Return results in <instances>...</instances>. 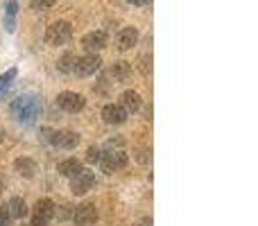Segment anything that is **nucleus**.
I'll use <instances>...</instances> for the list:
<instances>
[{"label":"nucleus","instance_id":"nucleus-1","mask_svg":"<svg viewBox=\"0 0 258 226\" xmlns=\"http://www.w3.org/2000/svg\"><path fill=\"white\" fill-rule=\"evenodd\" d=\"M9 111H12V115L16 118V122L30 124L41 115V100L36 98L34 93L18 95V98L12 102V109H9Z\"/></svg>","mask_w":258,"mask_h":226},{"label":"nucleus","instance_id":"nucleus-2","mask_svg":"<svg viewBox=\"0 0 258 226\" xmlns=\"http://www.w3.org/2000/svg\"><path fill=\"white\" fill-rule=\"evenodd\" d=\"M71 36H73L71 23L68 21H54L52 25H48V30H45V43L59 48V45H66L68 41H71Z\"/></svg>","mask_w":258,"mask_h":226},{"label":"nucleus","instance_id":"nucleus-3","mask_svg":"<svg viewBox=\"0 0 258 226\" xmlns=\"http://www.w3.org/2000/svg\"><path fill=\"white\" fill-rule=\"evenodd\" d=\"M102 68V59L98 54H84V57H75V66H73V72L77 77H91Z\"/></svg>","mask_w":258,"mask_h":226},{"label":"nucleus","instance_id":"nucleus-4","mask_svg":"<svg viewBox=\"0 0 258 226\" xmlns=\"http://www.w3.org/2000/svg\"><path fill=\"white\" fill-rule=\"evenodd\" d=\"M100 163H102V172L104 174H113V172H120V170L127 168L129 156L125 154V152H120V149H113V152H107V154L100 159Z\"/></svg>","mask_w":258,"mask_h":226},{"label":"nucleus","instance_id":"nucleus-5","mask_svg":"<svg viewBox=\"0 0 258 226\" xmlns=\"http://www.w3.org/2000/svg\"><path fill=\"white\" fill-rule=\"evenodd\" d=\"M57 107L63 109L66 113H77L86 107V100L84 95L80 93H73V91H63V93L57 95Z\"/></svg>","mask_w":258,"mask_h":226},{"label":"nucleus","instance_id":"nucleus-6","mask_svg":"<svg viewBox=\"0 0 258 226\" xmlns=\"http://www.w3.org/2000/svg\"><path fill=\"white\" fill-rule=\"evenodd\" d=\"M95 188V174L89 172V170H82L75 177H71V190L73 195H86Z\"/></svg>","mask_w":258,"mask_h":226},{"label":"nucleus","instance_id":"nucleus-7","mask_svg":"<svg viewBox=\"0 0 258 226\" xmlns=\"http://www.w3.org/2000/svg\"><path fill=\"white\" fill-rule=\"evenodd\" d=\"M48 142L61 147V149H75L80 145V133L71 131V129H61V131H50Z\"/></svg>","mask_w":258,"mask_h":226},{"label":"nucleus","instance_id":"nucleus-8","mask_svg":"<svg viewBox=\"0 0 258 226\" xmlns=\"http://www.w3.org/2000/svg\"><path fill=\"white\" fill-rule=\"evenodd\" d=\"M107 41H109L107 32L95 30V32H89V34L82 36V48H84L89 54H95V52H100V50L107 48Z\"/></svg>","mask_w":258,"mask_h":226},{"label":"nucleus","instance_id":"nucleus-9","mask_svg":"<svg viewBox=\"0 0 258 226\" xmlns=\"http://www.w3.org/2000/svg\"><path fill=\"white\" fill-rule=\"evenodd\" d=\"M73 222L75 226H93L98 222V210L93 204H82L73 208Z\"/></svg>","mask_w":258,"mask_h":226},{"label":"nucleus","instance_id":"nucleus-10","mask_svg":"<svg viewBox=\"0 0 258 226\" xmlns=\"http://www.w3.org/2000/svg\"><path fill=\"white\" fill-rule=\"evenodd\" d=\"M127 111L120 107V104H107L102 109V120L107 124H125L127 122Z\"/></svg>","mask_w":258,"mask_h":226},{"label":"nucleus","instance_id":"nucleus-11","mask_svg":"<svg viewBox=\"0 0 258 226\" xmlns=\"http://www.w3.org/2000/svg\"><path fill=\"white\" fill-rule=\"evenodd\" d=\"M138 39H141V34H138L136 27H122L120 34H118V50H122V52H127V50H132L134 45L138 43Z\"/></svg>","mask_w":258,"mask_h":226},{"label":"nucleus","instance_id":"nucleus-12","mask_svg":"<svg viewBox=\"0 0 258 226\" xmlns=\"http://www.w3.org/2000/svg\"><path fill=\"white\" fill-rule=\"evenodd\" d=\"M14 170L25 179H34L36 172H39V165H36V161L27 159V156H21V159L14 161Z\"/></svg>","mask_w":258,"mask_h":226},{"label":"nucleus","instance_id":"nucleus-13","mask_svg":"<svg viewBox=\"0 0 258 226\" xmlns=\"http://www.w3.org/2000/svg\"><path fill=\"white\" fill-rule=\"evenodd\" d=\"M129 75H132V63H129V61H116L111 68H109V77L113 80V84L125 82Z\"/></svg>","mask_w":258,"mask_h":226},{"label":"nucleus","instance_id":"nucleus-14","mask_svg":"<svg viewBox=\"0 0 258 226\" xmlns=\"http://www.w3.org/2000/svg\"><path fill=\"white\" fill-rule=\"evenodd\" d=\"M141 104H143V100L136 91H125V93L120 95V107L125 109L127 113H136L138 109H141Z\"/></svg>","mask_w":258,"mask_h":226},{"label":"nucleus","instance_id":"nucleus-15","mask_svg":"<svg viewBox=\"0 0 258 226\" xmlns=\"http://www.w3.org/2000/svg\"><path fill=\"white\" fill-rule=\"evenodd\" d=\"M5 208H7V213H9V217L12 219H23L27 215V204L21 199V197H12Z\"/></svg>","mask_w":258,"mask_h":226},{"label":"nucleus","instance_id":"nucleus-16","mask_svg":"<svg viewBox=\"0 0 258 226\" xmlns=\"http://www.w3.org/2000/svg\"><path fill=\"white\" fill-rule=\"evenodd\" d=\"M82 170H84V168H82V163L77 159H63L61 163L57 165V172L61 174V177H68V179L75 177V174L82 172Z\"/></svg>","mask_w":258,"mask_h":226},{"label":"nucleus","instance_id":"nucleus-17","mask_svg":"<svg viewBox=\"0 0 258 226\" xmlns=\"http://www.w3.org/2000/svg\"><path fill=\"white\" fill-rule=\"evenodd\" d=\"M54 208H57V206H54L50 199H39L34 204V215H36V217L48 219V222H50V219L54 217Z\"/></svg>","mask_w":258,"mask_h":226},{"label":"nucleus","instance_id":"nucleus-18","mask_svg":"<svg viewBox=\"0 0 258 226\" xmlns=\"http://www.w3.org/2000/svg\"><path fill=\"white\" fill-rule=\"evenodd\" d=\"M16 14H18V3L16 0H7V9H5V27H7V32L16 30Z\"/></svg>","mask_w":258,"mask_h":226},{"label":"nucleus","instance_id":"nucleus-19","mask_svg":"<svg viewBox=\"0 0 258 226\" xmlns=\"http://www.w3.org/2000/svg\"><path fill=\"white\" fill-rule=\"evenodd\" d=\"M14 77H16V68H9L7 72H3V75H0V100L7 95L9 89H12Z\"/></svg>","mask_w":258,"mask_h":226},{"label":"nucleus","instance_id":"nucleus-20","mask_svg":"<svg viewBox=\"0 0 258 226\" xmlns=\"http://www.w3.org/2000/svg\"><path fill=\"white\" fill-rule=\"evenodd\" d=\"M73 66H75V54L73 52H66L57 61V70L59 72H73Z\"/></svg>","mask_w":258,"mask_h":226},{"label":"nucleus","instance_id":"nucleus-21","mask_svg":"<svg viewBox=\"0 0 258 226\" xmlns=\"http://www.w3.org/2000/svg\"><path fill=\"white\" fill-rule=\"evenodd\" d=\"M57 3H59V0H32L30 9H32V12H45V9L54 7Z\"/></svg>","mask_w":258,"mask_h":226},{"label":"nucleus","instance_id":"nucleus-22","mask_svg":"<svg viewBox=\"0 0 258 226\" xmlns=\"http://www.w3.org/2000/svg\"><path fill=\"white\" fill-rule=\"evenodd\" d=\"M102 159V152H100V147H89V152H86V161L89 163H98V161Z\"/></svg>","mask_w":258,"mask_h":226},{"label":"nucleus","instance_id":"nucleus-23","mask_svg":"<svg viewBox=\"0 0 258 226\" xmlns=\"http://www.w3.org/2000/svg\"><path fill=\"white\" fill-rule=\"evenodd\" d=\"M9 213H7V208L5 206H0V226H9Z\"/></svg>","mask_w":258,"mask_h":226},{"label":"nucleus","instance_id":"nucleus-24","mask_svg":"<svg viewBox=\"0 0 258 226\" xmlns=\"http://www.w3.org/2000/svg\"><path fill=\"white\" fill-rule=\"evenodd\" d=\"M54 215H57L59 219H66L68 215H73V213H71V206H61V210H57V208H54Z\"/></svg>","mask_w":258,"mask_h":226},{"label":"nucleus","instance_id":"nucleus-25","mask_svg":"<svg viewBox=\"0 0 258 226\" xmlns=\"http://www.w3.org/2000/svg\"><path fill=\"white\" fill-rule=\"evenodd\" d=\"M30 226H50V224H48V219H41V217H36V215H34Z\"/></svg>","mask_w":258,"mask_h":226},{"label":"nucleus","instance_id":"nucleus-26","mask_svg":"<svg viewBox=\"0 0 258 226\" xmlns=\"http://www.w3.org/2000/svg\"><path fill=\"white\" fill-rule=\"evenodd\" d=\"M129 5H134V7H145L147 3H150V0H127Z\"/></svg>","mask_w":258,"mask_h":226},{"label":"nucleus","instance_id":"nucleus-27","mask_svg":"<svg viewBox=\"0 0 258 226\" xmlns=\"http://www.w3.org/2000/svg\"><path fill=\"white\" fill-rule=\"evenodd\" d=\"M138 226H152V222H150V219H145V222H141Z\"/></svg>","mask_w":258,"mask_h":226},{"label":"nucleus","instance_id":"nucleus-28","mask_svg":"<svg viewBox=\"0 0 258 226\" xmlns=\"http://www.w3.org/2000/svg\"><path fill=\"white\" fill-rule=\"evenodd\" d=\"M3 138H5V129L0 127V142H3Z\"/></svg>","mask_w":258,"mask_h":226},{"label":"nucleus","instance_id":"nucleus-29","mask_svg":"<svg viewBox=\"0 0 258 226\" xmlns=\"http://www.w3.org/2000/svg\"><path fill=\"white\" fill-rule=\"evenodd\" d=\"M0 190H3V183H0Z\"/></svg>","mask_w":258,"mask_h":226}]
</instances>
